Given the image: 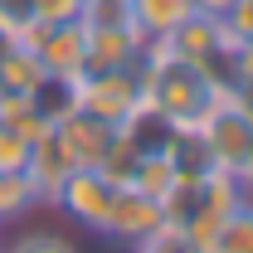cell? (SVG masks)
I'll return each mask as SVG.
<instances>
[{
    "label": "cell",
    "mask_w": 253,
    "mask_h": 253,
    "mask_svg": "<svg viewBox=\"0 0 253 253\" xmlns=\"http://www.w3.org/2000/svg\"><path fill=\"white\" fill-rule=\"evenodd\" d=\"M214 83L195 68V63H180L170 54H161L156 44L141 54V107H151L156 117L175 126V131H195L200 117L214 107Z\"/></svg>",
    "instance_id": "6da1fadb"
},
{
    "label": "cell",
    "mask_w": 253,
    "mask_h": 253,
    "mask_svg": "<svg viewBox=\"0 0 253 253\" xmlns=\"http://www.w3.org/2000/svg\"><path fill=\"white\" fill-rule=\"evenodd\" d=\"M73 107L107 126H126L141 107V63L136 68H107V73H83L73 83Z\"/></svg>",
    "instance_id": "7a4b0ae2"
},
{
    "label": "cell",
    "mask_w": 253,
    "mask_h": 253,
    "mask_svg": "<svg viewBox=\"0 0 253 253\" xmlns=\"http://www.w3.org/2000/svg\"><path fill=\"white\" fill-rule=\"evenodd\" d=\"M20 39L39 54L44 78H54V83H78V78H83V68H88V34H83V20H68V25H39V20H34Z\"/></svg>",
    "instance_id": "3957f363"
},
{
    "label": "cell",
    "mask_w": 253,
    "mask_h": 253,
    "mask_svg": "<svg viewBox=\"0 0 253 253\" xmlns=\"http://www.w3.org/2000/svg\"><path fill=\"white\" fill-rule=\"evenodd\" d=\"M195 131H200L205 151L214 156L219 170H229V175H239V170H244V161H249V151H253V126L244 122V112H239V107H229V97H214V107L200 117Z\"/></svg>",
    "instance_id": "277c9868"
},
{
    "label": "cell",
    "mask_w": 253,
    "mask_h": 253,
    "mask_svg": "<svg viewBox=\"0 0 253 253\" xmlns=\"http://www.w3.org/2000/svg\"><path fill=\"white\" fill-rule=\"evenodd\" d=\"M112 200H117V185H112L102 170H93V166H78V170L63 180L54 210H63L73 224L102 234V229H107V214H112Z\"/></svg>",
    "instance_id": "5b68a950"
},
{
    "label": "cell",
    "mask_w": 253,
    "mask_h": 253,
    "mask_svg": "<svg viewBox=\"0 0 253 253\" xmlns=\"http://www.w3.org/2000/svg\"><path fill=\"white\" fill-rule=\"evenodd\" d=\"M166 205L151 200V195H141V190L122 185L117 190V200H112V214H107V229H102V239H112V244H122L126 253L136 249V244H146L151 234L166 229Z\"/></svg>",
    "instance_id": "8992f818"
},
{
    "label": "cell",
    "mask_w": 253,
    "mask_h": 253,
    "mask_svg": "<svg viewBox=\"0 0 253 253\" xmlns=\"http://www.w3.org/2000/svg\"><path fill=\"white\" fill-rule=\"evenodd\" d=\"M88 34V68L83 73H107V68H136L146 54V39L131 25H83Z\"/></svg>",
    "instance_id": "52a82bcc"
},
{
    "label": "cell",
    "mask_w": 253,
    "mask_h": 253,
    "mask_svg": "<svg viewBox=\"0 0 253 253\" xmlns=\"http://www.w3.org/2000/svg\"><path fill=\"white\" fill-rule=\"evenodd\" d=\"M73 170H78V166H73V156L59 146L54 126H49L39 141H30L25 180H30V190H34V200H39V205H54V200H59V190H63V180H68Z\"/></svg>",
    "instance_id": "ba28073f"
},
{
    "label": "cell",
    "mask_w": 253,
    "mask_h": 253,
    "mask_svg": "<svg viewBox=\"0 0 253 253\" xmlns=\"http://www.w3.org/2000/svg\"><path fill=\"white\" fill-rule=\"evenodd\" d=\"M54 136H59V146L73 156V166H97L102 161V151L112 146V136H117V126L97 122V117H88V112H63L59 122H54Z\"/></svg>",
    "instance_id": "9c48e42d"
},
{
    "label": "cell",
    "mask_w": 253,
    "mask_h": 253,
    "mask_svg": "<svg viewBox=\"0 0 253 253\" xmlns=\"http://www.w3.org/2000/svg\"><path fill=\"white\" fill-rule=\"evenodd\" d=\"M126 10H131V30L146 39V49L166 39V34L175 30V25H185L190 15L200 10V0H126Z\"/></svg>",
    "instance_id": "30bf717a"
},
{
    "label": "cell",
    "mask_w": 253,
    "mask_h": 253,
    "mask_svg": "<svg viewBox=\"0 0 253 253\" xmlns=\"http://www.w3.org/2000/svg\"><path fill=\"white\" fill-rule=\"evenodd\" d=\"M175 180H180V170H175L170 151H141V156H136L131 190H141V195H151V200H166V195L175 190Z\"/></svg>",
    "instance_id": "8fae6325"
},
{
    "label": "cell",
    "mask_w": 253,
    "mask_h": 253,
    "mask_svg": "<svg viewBox=\"0 0 253 253\" xmlns=\"http://www.w3.org/2000/svg\"><path fill=\"white\" fill-rule=\"evenodd\" d=\"M205 253H253V210L239 205V210L214 229V239H210Z\"/></svg>",
    "instance_id": "7c38bea8"
},
{
    "label": "cell",
    "mask_w": 253,
    "mask_h": 253,
    "mask_svg": "<svg viewBox=\"0 0 253 253\" xmlns=\"http://www.w3.org/2000/svg\"><path fill=\"white\" fill-rule=\"evenodd\" d=\"M34 205H39V200H34V190H30V180H25V170H0V224L30 214Z\"/></svg>",
    "instance_id": "4fadbf2b"
},
{
    "label": "cell",
    "mask_w": 253,
    "mask_h": 253,
    "mask_svg": "<svg viewBox=\"0 0 253 253\" xmlns=\"http://www.w3.org/2000/svg\"><path fill=\"white\" fill-rule=\"evenodd\" d=\"M136 156H141V151H136V146L126 141V131H117V136H112V146L102 151V161H97L93 170H102V175H107L112 185L122 190V185H131V170H136Z\"/></svg>",
    "instance_id": "5bb4252c"
},
{
    "label": "cell",
    "mask_w": 253,
    "mask_h": 253,
    "mask_svg": "<svg viewBox=\"0 0 253 253\" xmlns=\"http://www.w3.org/2000/svg\"><path fill=\"white\" fill-rule=\"evenodd\" d=\"M0 253H78V244L63 234H49V229H30V234H15Z\"/></svg>",
    "instance_id": "9a60e30c"
},
{
    "label": "cell",
    "mask_w": 253,
    "mask_h": 253,
    "mask_svg": "<svg viewBox=\"0 0 253 253\" xmlns=\"http://www.w3.org/2000/svg\"><path fill=\"white\" fill-rule=\"evenodd\" d=\"M219 25H224V39H229V44L253 39V0H229L219 10Z\"/></svg>",
    "instance_id": "2e32d148"
},
{
    "label": "cell",
    "mask_w": 253,
    "mask_h": 253,
    "mask_svg": "<svg viewBox=\"0 0 253 253\" xmlns=\"http://www.w3.org/2000/svg\"><path fill=\"white\" fill-rule=\"evenodd\" d=\"M34 20V0H0V39H20Z\"/></svg>",
    "instance_id": "e0dca14e"
},
{
    "label": "cell",
    "mask_w": 253,
    "mask_h": 253,
    "mask_svg": "<svg viewBox=\"0 0 253 253\" xmlns=\"http://www.w3.org/2000/svg\"><path fill=\"white\" fill-rule=\"evenodd\" d=\"M25 161H30V136L0 122V170H25Z\"/></svg>",
    "instance_id": "ac0fdd59"
},
{
    "label": "cell",
    "mask_w": 253,
    "mask_h": 253,
    "mask_svg": "<svg viewBox=\"0 0 253 253\" xmlns=\"http://www.w3.org/2000/svg\"><path fill=\"white\" fill-rule=\"evenodd\" d=\"M34 15L39 25H68L83 15V0H34Z\"/></svg>",
    "instance_id": "d6986e66"
},
{
    "label": "cell",
    "mask_w": 253,
    "mask_h": 253,
    "mask_svg": "<svg viewBox=\"0 0 253 253\" xmlns=\"http://www.w3.org/2000/svg\"><path fill=\"white\" fill-rule=\"evenodd\" d=\"M229 63H234V83H253V39H239L229 49Z\"/></svg>",
    "instance_id": "ffe728a7"
},
{
    "label": "cell",
    "mask_w": 253,
    "mask_h": 253,
    "mask_svg": "<svg viewBox=\"0 0 253 253\" xmlns=\"http://www.w3.org/2000/svg\"><path fill=\"white\" fill-rule=\"evenodd\" d=\"M224 97H229V107H239V112H244V122L253 126V83H234Z\"/></svg>",
    "instance_id": "44dd1931"
},
{
    "label": "cell",
    "mask_w": 253,
    "mask_h": 253,
    "mask_svg": "<svg viewBox=\"0 0 253 253\" xmlns=\"http://www.w3.org/2000/svg\"><path fill=\"white\" fill-rule=\"evenodd\" d=\"M224 5H229V0H200V10H210V15H219Z\"/></svg>",
    "instance_id": "7402d4cb"
},
{
    "label": "cell",
    "mask_w": 253,
    "mask_h": 253,
    "mask_svg": "<svg viewBox=\"0 0 253 253\" xmlns=\"http://www.w3.org/2000/svg\"><path fill=\"white\" fill-rule=\"evenodd\" d=\"M0 249H5V234H0Z\"/></svg>",
    "instance_id": "603a6c76"
}]
</instances>
